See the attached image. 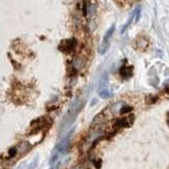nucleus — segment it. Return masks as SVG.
<instances>
[{
    "label": "nucleus",
    "mask_w": 169,
    "mask_h": 169,
    "mask_svg": "<svg viewBox=\"0 0 169 169\" xmlns=\"http://www.w3.org/2000/svg\"><path fill=\"white\" fill-rule=\"evenodd\" d=\"M77 46V41L76 39L72 38V39H68V40H65L61 44H60V50L64 51V52H72Z\"/></svg>",
    "instance_id": "f257e3e1"
},
{
    "label": "nucleus",
    "mask_w": 169,
    "mask_h": 169,
    "mask_svg": "<svg viewBox=\"0 0 169 169\" xmlns=\"http://www.w3.org/2000/svg\"><path fill=\"white\" fill-rule=\"evenodd\" d=\"M113 32H114V25L111 27V29L105 34V36H104V41H103V46H102V48H105V51H106V49L109 47V43H110V38L112 37V34H113Z\"/></svg>",
    "instance_id": "f03ea898"
},
{
    "label": "nucleus",
    "mask_w": 169,
    "mask_h": 169,
    "mask_svg": "<svg viewBox=\"0 0 169 169\" xmlns=\"http://www.w3.org/2000/svg\"><path fill=\"white\" fill-rule=\"evenodd\" d=\"M120 75H121L124 79L129 78V77L132 75V68L129 69V66H123V67L120 69Z\"/></svg>",
    "instance_id": "7ed1b4c3"
},
{
    "label": "nucleus",
    "mask_w": 169,
    "mask_h": 169,
    "mask_svg": "<svg viewBox=\"0 0 169 169\" xmlns=\"http://www.w3.org/2000/svg\"><path fill=\"white\" fill-rule=\"evenodd\" d=\"M17 154V148L16 147H13L9 150V157H13Z\"/></svg>",
    "instance_id": "20e7f679"
},
{
    "label": "nucleus",
    "mask_w": 169,
    "mask_h": 169,
    "mask_svg": "<svg viewBox=\"0 0 169 169\" xmlns=\"http://www.w3.org/2000/svg\"><path fill=\"white\" fill-rule=\"evenodd\" d=\"M130 110H131V108H128V106H126L125 108H123V109H122L121 113H122V114H124V113H126V112H129Z\"/></svg>",
    "instance_id": "39448f33"
}]
</instances>
